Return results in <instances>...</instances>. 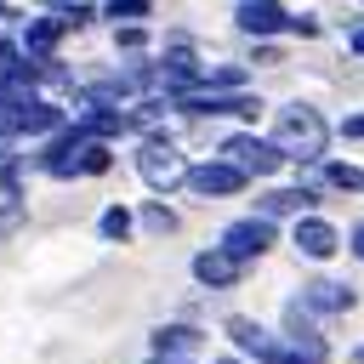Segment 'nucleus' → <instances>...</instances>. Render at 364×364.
I'll return each mask as SVG.
<instances>
[{
  "label": "nucleus",
  "mask_w": 364,
  "mask_h": 364,
  "mask_svg": "<svg viewBox=\"0 0 364 364\" xmlns=\"http://www.w3.org/2000/svg\"><path fill=\"white\" fill-rule=\"evenodd\" d=\"M273 148H279L284 159H318V154H324V119H318V108H307V102L279 108Z\"/></svg>",
  "instance_id": "f257e3e1"
},
{
  "label": "nucleus",
  "mask_w": 364,
  "mask_h": 364,
  "mask_svg": "<svg viewBox=\"0 0 364 364\" xmlns=\"http://www.w3.org/2000/svg\"><path fill=\"white\" fill-rule=\"evenodd\" d=\"M222 154H228V165H239L245 176H250V171H256V176H273V171L284 165V154H279L273 142H262V136H228Z\"/></svg>",
  "instance_id": "f03ea898"
},
{
  "label": "nucleus",
  "mask_w": 364,
  "mask_h": 364,
  "mask_svg": "<svg viewBox=\"0 0 364 364\" xmlns=\"http://www.w3.org/2000/svg\"><path fill=\"white\" fill-rule=\"evenodd\" d=\"M273 245V222L267 216H245V222H233L228 233H222V250L233 256V262H250V256H262Z\"/></svg>",
  "instance_id": "7ed1b4c3"
},
{
  "label": "nucleus",
  "mask_w": 364,
  "mask_h": 364,
  "mask_svg": "<svg viewBox=\"0 0 364 364\" xmlns=\"http://www.w3.org/2000/svg\"><path fill=\"white\" fill-rule=\"evenodd\" d=\"M136 171H142L154 188H171V182H182V176H188L182 154H176L171 142H142V154H136Z\"/></svg>",
  "instance_id": "20e7f679"
},
{
  "label": "nucleus",
  "mask_w": 364,
  "mask_h": 364,
  "mask_svg": "<svg viewBox=\"0 0 364 364\" xmlns=\"http://www.w3.org/2000/svg\"><path fill=\"white\" fill-rule=\"evenodd\" d=\"M188 188H193L199 199H210V193H239V188H245V171L228 165V159H216V165H193V171H188Z\"/></svg>",
  "instance_id": "39448f33"
},
{
  "label": "nucleus",
  "mask_w": 364,
  "mask_h": 364,
  "mask_svg": "<svg viewBox=\"0 0 364 364\" xmlns=\"http://www.w3.org/2000/svg\"><path fill=\"white\" fill-rule=\"evenodd\" d=\"M296 17L279 6V0H239V28L245 34H279V28H290Z\"/></svg>",
  "instance_id": "423d86ee"
},
{
  "label": "nucleus",
  "mask_w": 364,
  "mask_h": 364,
  "mask_svg": "<svg viewBox=\"0 0 364 364\" xmlns=\"http://www.w3.org/2000/svg\"><path fill=\"white\" fill-rule=\"evenodd\" d=\"M176 108H188V114H256L262 102L256 97H222V91H188V97H176Z\"/></svg>",
  "instance_id": "0eeeda50"
},
{
  "label": "nucleus",
  "mask_w": 364,
  "mask_h": 364,
  "mask_svg": "<svg viewBox=\"0 0 364 364\" xmlns=\"http://www.w3.org/2000/svg\"><path fill=\"white\" fill-rule=\"evenodd\" d=\"M296 250H301V256H313V262L336 256V228H330V222H318V216H301V222H296Z\"/></svg>",
  "instance_id": "6e6552de"
},
{
  "label": "nucleus",
  "mask_w": 364,
  "mask_h": 364,
  "mask_svg": "<svg viewBox=\"0 0 364 364\" xmlns=\"http://www.w3.org/2000/svg\"><path fill=\"white\" fill-rule=\"evenodd\" d=\"M301 307L347 313V307H353V290H347V284H336V279H318V284H307V290H301Z\"/></svg>",
  "instance_id": "1a4fd4ad"
},
{
  "label": "nucleus",
  "mask_w": 364,
  "mask_h": 364,
  "mask_svg": "<svg viewBox=\"0 0 364 364\" xmlns=\"http://www.w3.org/2000/svg\"><path fill=\"white\" fill-rule=\"evenodd\" d=\"M193 273H199L205 284H216V290H222V284H233V279H239V262H233V256H228V250L216 245V250L193 256Z\"/></svg>",
  "instance_id": "9d476101"
},
{
  "label": "nucleus",
  "mask_w": 364,
  "mask_h": 364,
  "mask_svg": "<svg viewBox=\"0 0 364 364\" xmlns=\"http://www.w3.org/2000/svg\"><path fill=\"white\" fill-rule=\"evenodd\" d=\"M228 336H233V347H239V353H256V358H267V353L279 347L256 318H228Z\"/></svg>",
  "instance_id": "9b49d317"
},
{
  "label": "nucleus",
  "mask_w": 364,
  "mask_h": 364,
  "mask_svg": "<svg viewBox=\"0 0 364 364\" xmlns=\"http://www.w3.org/2000/svg\"><path fill=\"white\" fill-rule=\"evenodd\" d=\"M154 347H159V358H182V353L199 347V330H188V324H165V330H154Z\"/></svg>",
  "instance_id": "f8f14e48"
},
{
  "label": "nucleus",
  "mask_w": 364,
  "mask_h": 364,
  "mask_svg": "<svg viewBox=\"0 0 364 364\" xmlns=\"http://www.w3.org/2000/svg\"><path fill=\"white\" fill-rule=\"evenodd\" d=\"M307 205H313V193H307V188H279V193H267V199H262V216L273 222V216H290V210H307Z\"/></svg>",
  "instance_id": "ddd939ff"
},
{
  "label": "nucleus",
  "mask_w": 364,
  "mask_h": 364,
  "mask_svg": "<svg viewBox=\"0 0 364 364\" xmlns=\"http://www.w3.org/2000/svg\"><path fill=\"white\" fill-rule=\"evenodd\" d=\"M80 125H85L91 136H119V131H131L136 119H131V114H119V108H102V114H80Z\"/></svg>",
  "instance_id": "4468645a"
},
{
  "label": "nucleus",
  "mask_w": 364,
  "mask_h": 364,
  "mask_svg": "<svg viewBox=\"0 0 364 364\" xmlns=\"http://www.w3.org/2000/svg\"><path fill=\"white\" fill-rule=\"evenodd\" d=\"M57 34H63V23H57V17H34V23H28V34H23V46H28V51H51V40H57Z\"/></svg>",
  "instance_id": "2eb2a0df"
},
{
  "label": "nucleus",
  "mask_w": 364,
  "mask_h": 364,
  "mask_svg": "<svg viewBox=\"0 0 364 364\" xmlns=\"http://www.w3.org/2000/svg\"><path fill=\"white\" fill-rule=\"evenodd\" d=\"M125 233H131V210H119V205H114V210L102 216V239H125Z\"/></svg>",
  "instance_id": "dca6fc26"
},
{
  "label": "nucleus",
  "mask_w": 364,
  "mask_h": 364,
  "mask_svg": "<svg viewBox=\"0 0 364 364\" xmlns=\"http://www.w3.org/2000/svg\"><path fill=\"white\" fill-rule=\"evenodd\" d=\"M330 182L347 193H364V171H353V165H330Z\"/></svg>",
  "instance_id": "f3484780"
},
{
  "label": "nucleus",
  "mask_w": 364,
  "mask_h": 364,
  "mask_svg": "<svg viewBox=\"0 0 364 364\" xmlns=\"http://www.w3.org/2000/svg\"><path fill=\"white\" fill-rule=\"evenodd\" d=\"M80 171H91V176H97V171H108V148H102V142H85V154H80Z\"/></svg>",
  "instance_id": "a211bd4d"
},
{
  "label": "nucleus",
  "mask_w": 364,
  "mask_h": 364,
  "mask_svg": "<svg viewBox=\"0 0 364 364\" xmlns=\"http://www.w3.org/2000/svg\"><path fill=\"white\" fill-rule=\"evenodd\" d=\"M142 222H148L154 233H171V228H176V216H171L165 205H148V216H142Z\"/></svg>",
  "instance_id": "6ab92c4d"
},
{
  "label": "nucleus",
  "mask_w": 364,
  "mask_h": 364,
  "mask_svg": "<svg viewBox=\"0 0 364 364\" xmlns=\"http://www.w3.org/2000/svg\"><path fill=\"white\" fill-rule=\"evenodd\" d=\"M148 0H108V17H142Z\"/></svg>",
  "instance_id": "aec40b11"
},
{
  "label": "nucleus",
  "mask_w": 364,
  "mask_h": 364,
  "mask_svg": "<svg viewBox=\"0 0 364 364\" xmlns=\"http://www.w3.org/2000/svg\"><path fill=\"white\" fill-rule=\"evenodd\" d=\"M119 46H125V51H136V46H142V28H136V23H131V28H119Z\"/></svg>",
  "instance_id": "412c9836"
},
{
  "label": "nucleus",
  "mask_w": 364,
  "mask_h": 364,
  "mask_svg": "<svg viewBox=\"0 0 364 364\" xmlns=\"http://www.w3.org/2000/svg\"><path fill=\"white\" fill-rule=\"evenodd\" d=\"M341 131H347V136H364V114H353V119H347Z\"/></svg>",
  "instance_id": "4be33fe9"
},
{
  "label": "nucleus",
  "mask_w": 364,
  "mask_h": 364,
  "mask_svg": "<svg viewBox=\"0 0 364 364\" xmlns=\"http://www.w3.org/2000/svg\"><path fill=\"white\" fill-rule=\"evenodd\" d=\"M353 250H358V262H364V222H358V233H353Z\"/></svg>",
  "instance_id": "5701e85b"
},
{
  "label": "nucleus",
  "mask_w": 364,
  "mask_h": 364,
  "mask_svg": "<svg viewBox=\"0 0 364 364\" xmlns=\"http://www.w3.org/2000/svg\"><path fill=\"white\" fill-rule=\"evenodd\" d=\"M353 51H364V28H353Z\"/></svg>",
  "instance_id": "b1692460"
},
{
  "label": "nucleus",
  "mask_w": 364,
  "mask_h": 364,
  "mask_svg": "<svg viewBox=\"0 0 364 364\" xmlns=\"http://www.w3.org/2000/svg\"><path fill=\"white\" fill-rule=\"evenodd\" d=\"M154 364H176V358H154Z\"/></svg>",
  "instance_id": "393cba45"
},
{
  "label": "nucleus",
  "mask_w": 364,
  "mask_h": 364,
  "mask_svg": "<svg viewBox=\"0 0 364 364\" xmlns=\"http://www.w3.org/2000/svg\"><path fill=\"white\" fill-rule=\"evenodd\" d=\"M222 364H233V358H222Z\"/></svg>",
  "instance_id": "a878e982"
}]
</instances>
